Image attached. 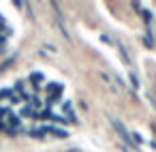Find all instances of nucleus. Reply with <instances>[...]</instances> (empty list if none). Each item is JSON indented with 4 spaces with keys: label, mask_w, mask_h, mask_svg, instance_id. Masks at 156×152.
<instances>
[{
    "label": "nucleus",
    "mask_w": 156,
    "mask_h": 152,
    "mask_svg": "<svg viewBox=\"0 0 156 152\" xmlns=\"http://www.w3.org/2000/svg\"><path fill=\"white\" fill-rule=\"evenodd\" d=\"M28 79H32V84H34V86H41V84L45 81V75H43L41 71H34V73H30V77H28Z\"/></svg>",
    "instance_id": "nucleus-5"
},
{
    "label": "nucleus",
    "mask_w": 156,
    "mask_h": 152,
    "mask_svg": "<svg viewBox=\"0 0 156 152\" xmlns=\"http://www.w3.org/2000/svg\"><path fill=\"white\" fill-rule=\"evenodd\" d=\"M64 120L66 122H77V118H75V109H73V105L71 103H64Z\"/></svg>",
    "instance_id": "nucleus-4"
},
{
    "label": "nucleus",
    "mask_w": 156,
    "mask_h": 152,
    "mask_svg": "<svg viewBox=\"0 0 156 152\" xmlns=\"http://www.w3.org/2000/svg\"><path fill=\"white\" fill-rule=\"evenodd\" d=\"M109 122H111V126L118 131V135H120V137L128 143V148H135V141H133V135L128 133V128H126V126H124V124H122L115 116H109Z\"/></svg>",
    "instance_id": "nucleus-2"
},
{
    "label": "nucleus",
    "mask_w": 156,
    "mask_h": 152,
    "mask_svg": "<svg viewBox=\"0 0 156 152\" xmlns=\"http://www.w3.org/2000/svg\"><path fill=\"white\" fill-rule=\"evenodd\" d=\"M141 15H143V20H145V22H147V24H150V22H152V13H150V11H147V9H141Z\"/></svg>",
    "instance_id": "nucleus-7"
},
{
    "label": "nucleus",
    "mask_w": 156,
    "mask_h": 152,
    "mask_svg": "<svg viewBox=\"0 0 156 152\" xmlns=\"http://www.w3.org/2000/svg\"><path fill=\"white\" fill-rule=\"evenodd\" d=\"M28 133H30V137H39V139H43L45 133H49L51 137H58V139H66V137H69L66 128H60V126H54V124H43V126L30 128Z\"/></svg>",
    "instance_id": "nucleus-1"
},
{
    "label": "nucleus",
    "mask_w": 156,
    "mask_h": 152,
    "mask_svg": "<svg viewBox=\"0 0 156 152\" xmlns=\"http://www.w3.org/2000/svg\"><path fill=\"white\" fill-rule=\"evenodd\" d=\"M130 81H133V86H135V88L139 86V81H137V77H135V75H130Z\"/></svg>",
    "instance_id": "nucleus-8"
},
{
    "label": "nucleus",
    "mask_w": 156,
    "mask_h": 152,
    "mask_svg": "<svg viewBox=\"0 0 156 152\" xmlns=\"http://www.w3.org/2000/svg\"><path fill=\"white\" fill-rule=\"evenodd\" d=\"M22 116H26V118H32L34 116V109H32V105H26L24 109H20V118Z\"/></svg>",
    "instance_id": "nucleus-6"
},
{
    "label": "nucleus",
    "mask_w": 156,
    "mask_h": 152,
    "mask_svg": "<svg viewBox=\"0 0 156 152\" xmlns=\"http://www.w3.org/2000/svg\"><path fill=\"white\" fill-rule=\"evenodd\" d=\"M45 90H47V99H49V101H58V99L62 96V92H64V86L49 81V84H45Z\"/></svg>",
    "instance_id": "nucleus-3"
}]
</instances>
